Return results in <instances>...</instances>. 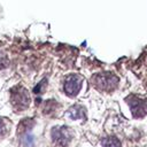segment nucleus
<instances>
[{"label":"nucleus","instance_id":"nucleus-5","mask_svg":"<svg viewBox=\"0 0 147 147\" xmlns=\"http://www.w3.org/2000/svg\"><path fill=\"white\" fill-rule=\"evenodd\" d=\"M102 145H103V147H121V142L114 137H109V138L103 139Z\"/></svg>","mask_w":147,"mask_h":147},{"label":"nucleus","instance_id":"nucleus-1","mask_svg":"<svg viewBox=\"0 0 147 147\" xmlns=\"http://www.w3.org/2000/svg\"><path fill=\"white\" fill-rule=\"evenodd\" d=\"M126 101L129 102L131 111L134 117H142L147 114V101L146 100L132 96V98H129Z\"/></svg>","mask_w":147,"mask_h":147},{"label":"nucleus","instance_id":"nucleus-6","mask_svg":"<svg viewBox=\"0 0 147 147\" xmlns=\"http://www.w3.org/2000/svg\"><path fill=\"white\" fill-rule=\"evenodd\" d=\"M54 136H56V141L60 144H68V141H69V134L63 129L61 131L56 132Z\"/></svg>","mask_w":147,"mask_h":147},{"label":"nucleus","instance_id":"nucleus-2","mask_svg":"<svg viewBox=\"0 0 147 147\" xmlns=\"http://www.w3.org/2000/svg\"><path fill=\"white\" fill-rule=\"evenodd\" d=\"M117 82H118V79L110 74L101 75V76H98V78H96V85L103 90L114 88L117 85Z\"/></svg>","mask_w":147,"mask_h":147},{"label":"nucleus","instance_id":"nucleus-3","mask_svg":"<svg viewBox=\"0 0 147 147\" xmlns=\"http://www.w3.org/2000/svg\"><path fill=\"white\" fill-rule=\"evenodd\" d=\"M80 84H82V79L79 78V77H74V76H71V77H69L67 80H65V91H67V93L69 94V95H75L78 91H79V88H80Z\"/></svg>","mask_w":147,"mask_h":147},{"label":"nucleus","instance_id":"nucleus-4","mask_svg":"<svg viewBox=\"0 0 147 147\" xmlns=\"http://www.w3.org/2000/svg\"><path fill=\"white\" fill-rule=\"evenodd\" d=\"M13 100L18 108H25L29 105V93L25 90H18L16 94H13Z\"/></svg>","mask_w":147,"mask_h":147},{"label":"nucleus","instance_id":"nucleus-7","mask_svg":"<svg viewBox=\"0 0 147 147\" xmlns=\"http://www.w3.org/2000/svg\"><path fill=\"white\" fill-rule=\"evenodd\" d=\"M5 130H6V125L2 123V121L0 119V134L1 133H3L5 132Z\"/></svg>","mask_w":147,"mask_h":147}]
</instances>
